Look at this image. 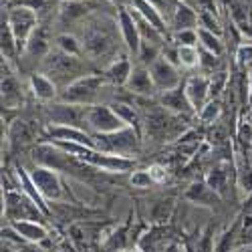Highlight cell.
<instances>
[{
    "mask_svg": "<svg viewBox=\"0 0 252 252\" xmlns=\"http://www.w3.org/2000/svg\"><path fill=\"white\" fill-rule=\"evenodd\" d=\"M4 16H6V23H8L14 38H16L18 49H25L29 45L31 36L34 34V31L38 29V14L25 6L8 4Z\"/></svg>",
    "mask_w": 252,
    "mask_h": 252,
    "instance_id": "6da1fadb",
    "label": "cell"
},
{
    "mask_svg": "<svg viewBox=\"0 0 252 252\" xmlns=\"http://www.w3.org/2000/svg\"><path fill=\"white\" fill-rule=\"evenodd\" d=\"M103 87V79L97 75H87V77H81L75 83L67 85L65 93H63V99L73 103V105H91L99 91Z\"/></svg>",
    "mask_w": 252,
    "mask_h": 252,
    "instance_id": "7a4b0ae2",
    "label": "cell"
},
{
    "mask_svg": "<svg viewBox=\"0 0 252 252\" xmlns=\"http://www.w3.org/2000/svg\"><path fill=\"white\" fill-rule=\"evenodd\" d=\"M87 125L99 133H105V135L127 127V123L115 113V109L105 107V105H89L87 107Z\"/></svg>",
    "mask_w": 252,
    "mask_h": 252,
    "instance_id": "3957f363",
    "label": "cell"
},
{
    "mask_svg": "<svg viewBox=\"0 0 252 252\" xmlns=\"http://www.w3.org/2000/svg\"><path fill=\"white\" fill-rule=\"evenodd\" d=\"M150 75L154 81V87L167 93L180 87V75L178 69L174 67V63L167 57H158L150 65Z\"/></svg>",
    "mask_w": 252,
    "mask_h": 252,
    "instance_id": "277c9868",
    "label": "cell"
},
{
    "mask_svg": "<svg viewBox=\"0 0 252 252\" xmlns=\"http://www.w3.org/2000/svg\"><path fill=\"white\" fill-rule=\"evenodd\" d=\"M117 25H119V32H121V38H123L125 47H127V51L133 53V55H139V49H141L143 40H141L139 29L135 25L129 6H123L117 12Z\"/></svg>",
    "mask_w": 252,
    "mask_h": 252,
    "instance_id": "5b68a950",
    "label": "cell"
},
{
    "mask_svg": "<svg viewBox=\"0 0 252 252\" xmlns=\"http://www.w3.org/2000/svg\"><path fill=\"white\" fill-rule=\"evenodd\" d=\"M31 180L36 188V192H40L47 198H57L61 194V182L57 178V174L49 167H36L31 174Z\"/></svg>",
    "mask_w": 252,
    "mask_h": 252,
    "instance_id": "8992f818",
    "label": "cell"
},
{
    "mask_svg": "<svg viewBox=\"0 0 252 252\" xmlns=\"http://www.w3.org/2000/svg\"><path fill=\"white\" fill-rule=\"evenodd\" d=\"M51 117L57 125H65V127H77L79 121L87 123V109L81 111V105H55Z\"/></svg>",
    "mask_w": 252,
    "mask_h": 252,
    "instance_id": "52a82bcc",
    "label": "cell"
},
{
    "mask_svg": "<svg viewBox=\"0 0 252 252\" xmlns=\"http://www.w3.org/2000/svg\"><path fill=\"white\" fill-rule=\"evenodd\" d=\"M184 91H186L188 101L192 105V109L202 111V107L206 105V99L210 97V81L206 77H192L186 83Z\"/></svg>",
    "mask_w": 252,
    "mask_h": 252,
    "instance_id": "ba28073f",
    "label": "cell"
},
{
    "mask_svg": "<svg viewBox=\"0 0 252 252\" xmlns=\"http://www.w3.org/2000/svg\"><path fill=\"white\" fill-rule=\"evenodd\" d=\"M226 6H228V14L232 18V23L240 31H248L250 14H252V8L248 6V0H226Z\"/></svg>",
    "mask_w": 252,
    "mask_h": 252,
    "instance_id": "9c48e42d",
    "label": "cell"
},
{
    "mask_svg": "<svg viewBox=\"0 0 252 252\" xmlns=\"http://www.w3.org/2000/svg\"><path fill=\"white\" fill-rule=\"evenodd\" d=\"M89 2H85V0H67V2H61L59 6V18L63 20V23H73V20L85 16L89 12Z\"/></svg>",
    "mask_w": 252,
    "mask_h": 252,
    "instance_id": "30bf717a",
    "label": "cell"
},
{
    "mask_svg": "<svg viewBox=\"0 0 252 252\" xmlns=\"http://www.w3.org/2000/svg\"><path fill=\"white\" fill-rule=\"evenodd\" d=\"M131 63L127 59H115L111 65L107 67V73H105V77H107L111 83H115V85H127V81L131 77Z\"/></svg>",
    "mask_w": 252,
    "mask_h": 252,
    "instance_id": "8fae6325",
    "label": "cell"
},
{
    "mask_svg": "<svg viewBox=\"0 0 252 252\" xmlns=\"http://www.w3.org/2000/svg\"><path fill=\"white\" fill-rule=\"evenodd\" d=\"M127 87L135 93H152L156 87H154V81H152V75H150V69H143V67H137L131 71V77L127 81Z\"/></svg>",
    "mask_w": 252,
    "mask_h": 252,
    "instance_id": "7c38bea8",
    "label": "cell"
},
{
    "mask_svg": "<svg viewBox=\"0 0 252 252\" xmlns=\"http://www.w3.org/2000/svg\"><path fill=\"white\" fill-rule=\"evenodd\" d=\"M31 85H32V91H34L36 99H40V101H51V99H55V95H57L55 83H53V79L47 77V75H32Z\"/></svg>",
    "mask_w": 252,
    "mask_h": 252,
    "instance_id": "4fadbf2b",
    "label": "cell"
},
{
    "mask_svg": "<svg viewBox=\"0 0 252 252\" xmlns=\"http://www.w3.org/2000/svg\"><path fill=\"white\" fill-rule=\"evenodd\" d=\"M129 6L131 8H135L145 20H150V23L159 31V32H163L165 31V23H163V18L159 16V12L148 2V0H129Z\"/></svg>",
    "mask_w": 252,
    "mask_h": 252,
    "instance_id": "5bb4252c",
    "label": "cell"
},
{
    "mask_svg": "<svg viewBox=\"0 0 252 252\" xmlns=\"http://www.w3.org/2000/svg\"><path fill=\"white\" fill-rule=\"evenodd\" d=\"M163 105H165L167 109L184 111V113L192 109L190 101H188V97H186V91H182L180 87H178V89H174V91H167V93L163 95Z\"/></svg>",
    "mask_w": 252,
    "mask_h": 252,
    "instance_id": "9a60e30c",
    "label": "cell"
},
{
    "mask_svg": "<svg viewBox=\"0 0 252 252\" xmlns=\"http://www.w3.org/2000/svg\"><path fill=\"white\" fill-rule=\"evenodd\" d=\"M198 40L202 43L204 51L212 53V55H216V57L222 53V43H220V36H218V34H214V32H210V31L198 27Z\"/></svg>",
    "mask_w": 252,
    "mask_h": 252,
    "instance_id": "2e32d148",
    "label": "cell"
},
{
    "mask_svg": "<svg viewBox=\"0 0 252 252\" xmlns=\"http://www.w3.org/2000/svg\"><path fill=\"white\" fill-rule=\"evenodd\" d=\"M178 61L180 65L186 67V69H194L196 65H200V53L196 47H190V45H184V47H178Z\"/></svg>",
    "mask_w": 252,
    "mask_h": 252,
    "instance_id": "e0dca14e",
    "label": "cell"
},
{
    "mask_svg": "<svg viewBox=\"0 0 252 252\" xmlns=\"http://www.w3.org/2000/svg\"><path fill=\"white\" fill-rule=\"evenodd\" d=\"M57 49L65 55L77 57L81 53V43L73 36V34H59L57 36Z\"/></svg>",
    "mask_w": 252,
    "mask_h": 252,
    "instance_id": "ac0fdd59",
    "label": "cell"
},
{
    "mask_svg": "<svg viewBox=\"0 0 252 252\" xmlns=\"http://www.w3.org/2000/svg\"><path fill=\"white\" fill-rule=\"evenodd\" d=\"M16 230L31 240H38V238L45 236V230L40 226H36V224H32V222H20V224H16Z\"/></svg>",
    "mask_w": 252,
    "mask_h": 252,
    "instance_id": "d6986e66",
    "label": "cell"
},
{
    "mask_svg": "<svg viewBox=\"0 0 252 252\" xmlns=\"http://www.w3.org/2000/svg\"><path fill=\"white\" fill-rule=\"evenodd\" d=\"M176 40H178V47H184V45L196 47V43H198V29L178 31V32H176Z\"/></svg>",
    "mask_w": 252,
    "mask_h": 252,
    "instance_id": "ffe728a7",
    "label": "cell"
},
{
    "mask_svg": "<svg viewBox=\"0 0 252 252\" xmlns=\"http://www.w3.org/2000/svg\"><path fill=\"white\" fill-rule=\"evenodd\" d=\"M115 113L125 121V123H127V127H133V125L137 123V117H135V113H133V109L129 107V105H123V103H117L115 105Z\"/></svg>",
    "mask_w": 252,
    "mask_h": 252,
    "instance_id": "44dd1931",
    "label": "cell"
},
{
    "mask_svg": "<svg viewBox=\"0 0 252 252\" xmlns=\"http://www.w3.org/2000/svg\"><path fill=\"white\" fill-rule=\"evenodd\" d=\"M220 113V105L218 103H214V101H210V103H206L204 107H202V111H200V117L204 119V121H212V119H216V115Z\"/></svg>",
    "mask_w": 252,
    "mask_h": 252,
    "instance_id": "7402d4cb",
    "label": "cell"
},
{
    "mask_svg": "<svg viewBox=\"0 0 252 252\" xmlns=\"http://www.w3.org/2000/svg\"><path fill=\"white\" fill-rule=\"evenodd\" d=\"M224 85H226V73H216L214 79L210 81V95H212V97L220 95V91L224 89Z\"/></svg>",
    "mask_w": 252,
    "mask_h": 252,
    "instance_id": "603a6c76",
    "label": "cell"
},
{
    "mask_svg": "<svg viewBox=\"0 0 252 252\" xmlns=\"http://www.w3.org/2000/svg\"><path fill=\"white\" fill-rule=\"evenodd\" d=\"M152 182H154V180H152L150 172H135V174L131 176V184H133L135 188H148Z\"/></svg>",
    "mask_w": 252,
    "mask_h": 252,
    "instance_id": "cb8c5ba5",
    "label": "cell"
},
{
    "mask_svg": "<svg viewBox=\"0 0 252 252\" xmlns=\"http://www.w3.org/2000/svg\"><path fill=\"white\" fill-rule=\"evenodd\" d=\"M150 176H152V180L154 182H158V184H161L165 178H167V172H165V167H161V165H152L150 167Z\"/></svg>",
    "mask_w": 252,
    "mask_h": 252,
    "instance_id": "d4e9b609",
    "label": "cell"
},
{
    "mask_svg": "<svg viewBox=\"0 0 252 252\" xmlns=\"http://www.w3.org/2000/svg\"><path fill=\"white\" fill-rule=\"evenodd\" d=\"M127 252H139V250H137V248H131V250H127Z\"/></svg>",
    "mask_w": 252,
    "mask_h": 252,
    "instance_id": "484cf974",
    "label": "cell"
},
{
    "mask_svg": "<svg viewBox=\"0 0 252 252\" xmlns=\"http://www.w3.org/2000/svg\"><path fill=\"white\" fill-rule=\"evenodd\" d=\"M4 2H6V4H8V2H16V0H4Z\"/></svg>",
    "mask_w": 252,
    "mask_h": 252,
    "instance_id": "4316f807",
    "label": "cell"
},
{
    "mask_svg": "<svg viewBox=\"0 0 252 252\" xmlns=\"http://www.w3.org/2000/svg\"><path fill=\"white\" fill-rule=\"evenodd\" d=\"M63 2H67V0H63Z\"/></svg>",
    "mask_w": 252,
    "mask_h": 252,
    "instance_id": "83f0119b",
    "label": "cell"
}]
</instances>
